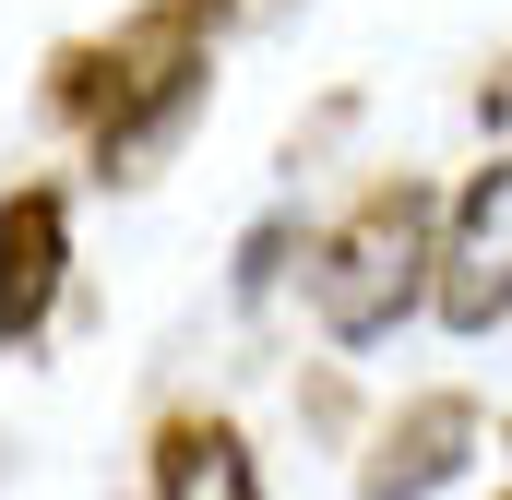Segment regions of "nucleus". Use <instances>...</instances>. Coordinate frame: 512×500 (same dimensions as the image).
Instances as JSON below:
<instances>
[{"label": "nucleus", "mask_w": 512, "mask_h": 500, "mask_svg": "<svg viewBox=\"0 0 512 500\" xmlns=\"http://www.w3.org/2000/svg\"><path fill=\"white\" fill-rule=\"evenodd\" d=\"M227 12H239V0H143L108 36H84V48L48 60V108L84 131V155H96L108 179H155L167 143L203 120Z\"/></svg>", "instance_id": "f257e3e1"}, {"label": "nucleus", "mask_w": 512, "mask_h": 500, "mask_svg": "<svg viewBox=\"0 0 512 500\" xmlns=\"http://www.w3.org/2000/svg\"><path fill=\"white\" fill-rule=\"evenodd\" d=\"M429 286H441V203L417 179H370L310 239V310L334 346H382L405 310H429Z\"/></svg>", "instance_id": "f03ea898"}, {"label": "nucleus", "mask_w": 512, "mask_h": 500, "mask_svg": "<svg viewBox=\"0 0 512 500\" xmlns=\"http://www.w3.org/2000/svg\"><path fill=\"white\" fill-rule=\"evenodd\" d=\"M429 310H441L453 334L512 322V155H489V167L441 203V286H429Z\"/></svg>", "instance_id": "7ed1b4c3"}, {"label": "nucleus", "mask_w": 512, "mask_h": 500, "mask_svg": "<svg viewBox=\"0 0 512 500\" xmlns=\"http://www.w3.org/2000/svg\"><path fill=\"white\" fill-rule=\"evenodd\" d=\"M477 441H489V417H477V393H405L382 429H370V453H358V500H441L465 465H477Z\"/></svg>", "instance_id": "20e7f679"}, {"label": "nucleus", "mask_w": 512, "mask_h": 500, "mask_svg": "<svg viewBox=\"0 0 512 500\" xmlns=\"http://www.w3.org/2000/svg\"><path fill=\"white\" fill-rule=\"evenodd\" d=\"M60 286H72V203L48 179H24V191H0V358H24L48 334Z\"/></svg>", "instance_id": "39448f33"}, {"label": "nucleus", "mask_w": 512, "mask_h": 500, "mask_svg": "<svg viewBox=\"0 0 512 500\" xmlns=\"http://www.w3.org/2000/svg\"><path fill=\"white\" fill-rule=\"evenodd\" d=\"M155 500H262V465L239 441V417H215V405L155 417Z\"/></svg>", "instance_id": "423d86ee"}, {"label": "nucleus", "mask_w": 512, "mask_h": 500, "mask_svg": "<svg viewBox=\"0 0 512 500\" xmlns=\"http://www.w3.org/2000/svg\"><path fill=\"white\" fill-rule=\"evenodd\" d=\"M274 262H286V227H262V239H251V262H239V286H251V298L274 286Z\"/></svg>", "instance_id": "0eeeda50"}, {"label": "nucleus", "mask_w": 512, "mask_h": 500, "mask_svg": "<svg viewBox=\"0 0 512 500\" xmlns=\"http://www.w3.org/2000/svg\"><path fill=\"white\" fill-rule=\"evenodd\" d=\"M477 120H512V60L489 72V84H477Z\"/></svg>", "instance_id": "6e6552de"}, {"label": "nucleus", "mask_w": 512, "mask_h": 500, "mask_svg": "<svg viewBox=\"0 0 512 500\" xmlns=\"http://www.w3.org/2000/svg\"><path fill=\"white\" fill-rule=\"evenodd\" d=\"M501 441H512V417H501Z\"/></svg>", "instance_id": "1a4fd4ad"}]
</instances>
